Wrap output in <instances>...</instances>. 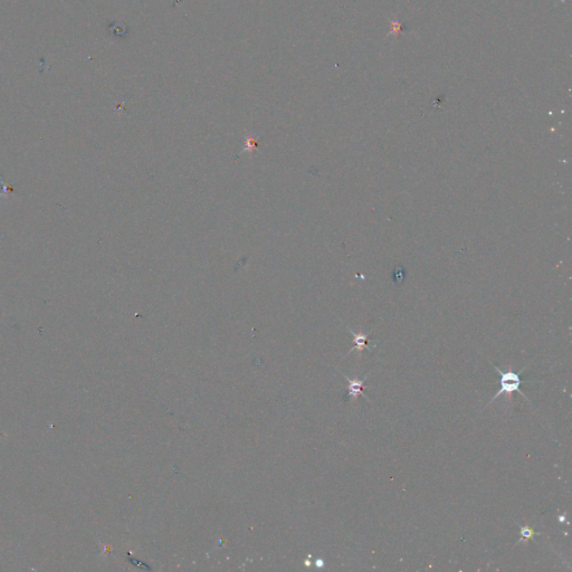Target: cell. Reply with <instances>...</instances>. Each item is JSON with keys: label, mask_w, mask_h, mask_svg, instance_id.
<instances>
[{"label": "cell", "mask_w": 572, "mask_h": 572, "mask_svg": "<svg viewBox=\"0 0 572 572\" xmlns=\"http://www.w3.org/2000/svg\"><path fill=\"white\" fill-rule=\"evenodd\" d=\"M493 367H494V369L496 370V371H498V372L500 373V377H501V388H500V390L498 391V393H496V395H495L493 398H492L491 401L489 402V405H491L492 402H493V401L496 399V398L500 397L501 395H503V393H508V395L511 396L513 392H519L520 395H522V396L525 398V399L529 400L528 397L525 396L521 390H520V386H521L522 380H521V379H520L519 376H520V373L524 371L525 368L522 369L521 371H520L519 373H514V372H511V371H510V372H503V371H501V370H500L498 367H495V365H493Z\"/></svg>", "instance_id": "cell-1"}, {"label": "cell", "mask_w": 572, "mask_h": 572, "mask_svg": "<svg viewBox=\"0 0 572 572\" xmlns=\"http://www.w3.org/2000/svg\"><path fill=\"white\" fill-rule=\"evenodd\" d=\"M343 376L346 379V381H348V387H346V389H348V391H349L348 392L349 398H351V399H357L359 395H362L364 398H367L369 401H371L369 399V397L365 395V393H363V391H362V387L364 386V382L367 381V379L369 378L368 376L364 377L363 379H350V378L346 377L345 374H343Z\"/></svg>", "instance_id": "cell-2"}, {"label": "cell", "mask_w": 572, "mask_h": 572, "mask_svg": "<svg viewBox=\"0 0 572 572\" xmlns=\"http://www.w3.org/2000/svg\"><path fill=\"white\" fill-rule=\"evenodd\" d=\"M346 329H348V331L350 332V333L353 335V337H354V343H355V346H354L353 349H351V350L349 351V353L352 352L353 350H358V352L361 353V352H362V350H363L364 348H367L369 351H371V349H370L369 346L367 345L368 337H369L370 334H371V332H369V333H367V334H360V333H354V332H353L352 330H350L349 327H346ZM349 353H348V354H349Z\"/></svg>", "instance_id": "cell-3"}, {"label": "cell", "mask_w": 572, "mask_h": 572, "mask_svg": "<svg viewBox=\"0 0 572 572\" xmlns=\"http://www.w3.org/2000/svg\"><path fill=\"white\" fill-rule=\"evenodd\" d=\"M257 141H259V135H256V134L246 135L245 148H244V150H243V153L254 152L255 150H257Z\"/></svg>", "instance_id": "cell-4"}, {"label": "cell", "mask_w": 572, "mask_h": 572, "mask_svg": "<svg viewBox=\"0 0 572 572\" xmlns=\"http://www.w3.org/2000/svg\"><path fill=\"white\" fill-rule=\"evenodd\" d=\"M520 528H521V530H520L521 539H520V540L517 542V545H519V543H521L523 541L532 540V539L536 536H540V533H536L531 528H529V527H520Z\"/></svg>", "instance_id": "cell-5"}, {"label": "cell", "mask_w": 572, "mask_h": 572, "mask_svg": "<svg viewBox=\"0 0 572 572\" xmlns=\"http://www.w3.org/2000/svg\"><path fill=\"white\" fill-rule=\"evenodd\" d=\"M323 566H324V562H323V560L316 561V567H323Z\"/></svg>", "instance_id": "cell-6"}, {"label": "cell", "mask_w": 572, "mask_h": 572, "mask_svg": "<svg viewBox=\"0 0 572 572\" xmlns=\"http://www.w3.org/2000/svg\"><path fill=\"white\" fill-rule=\"evenodd\" d=\"M560 521H565V517H560Z\"/></svg>", "instance_id": "cell-7"}]
</instances>
